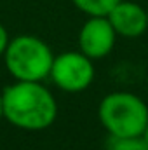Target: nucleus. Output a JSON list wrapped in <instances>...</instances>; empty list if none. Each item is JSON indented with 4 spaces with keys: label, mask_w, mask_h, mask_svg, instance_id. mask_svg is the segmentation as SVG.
I'll use <instances>...</instances> for the list:
<instances>
[{
    "label": "nucleus",
    "mask_w": 148,
    "mask_h": 150,
    "mask_svg": "<svg viewBox=\"0 0 148 150\" xmlns=\"http://www.w3.org/2000/svg\"><path fill=\"white\" fill-rule=\"evenodd\" d=\"M4 119L25 131H42L58 117L54 94L35 80H16L2 93Z\"/></svg>",
    "instance_id": "nucleus-1"
},
{
    "label": "nucleus",
    "mask_w": 148,
    "mask_h": 150,
    "mask_svg": "<svg viewBox=\"0 0 148 150\" xmlns=\"http://www.w3.org/2000/svg\"><path fill=\"white\" fill-rule=\"evenodd\" d=\"M98 117L110 136H141L148 122V105L138 94L115 91L99 101Z\"/></svg>",
    "instance_id": "nucleus-2"
},
{
    "label": "nucleus",
    "mask_w": 148,
    "mask_h": 150,
    "mask_svg": "<svg viewBox=\"0 0 148 150\" xmlns=\"http://www.w3.org/2000/svg\"><path fill=\"white\" fill-rule=\"evenodd\" d=\"M4 61L5 68L16 80L42 82L51 74L54 54L42 38L35 35H18L9 40Z\"/></svg>",
    "instance_id": "nucleus-3"
},
{
    "label": "nucleus",
    "mask_w": 148,
    "mask_h": 150,
    "mask_svg": "<svg viewBox=\"0 0 148 150\" xmlns=\"http://www.w3.org/2000/svg\"><path fill=\"white\" fill-rule=\"evenodd\" d=\"M49 77L65 93H82L94 80V65L82 51H66L54 56Z\"/></svg>",
    "instance_id": "nucleus-4"
},
{
    "label": "nucleus",
    "mask_w": 148,
    "mask_h": 150,
    "mask_svg": "<svg viewBox=\"0 0 148 150\" xmlns=\"http://www.w3.org/2000/svg\"><path fill=\"white\" fill-rule=\"evenodd\" d=\"M117 33L106 16H89L78 32V47L92 61L108 56L115 47Z\"/></svg>",
    "instance_id": "nucleus-5"
},
{
    "label": "nucleus",
    "mask_w": 148,
    "mask_h": 150,
    "mask_svg": "<svg viewBox=\"0 0 148 150\" xmlns=\"http://www.w3.org/2000/svg\"><path fill=\"white\" fill-rule=\"evenodd\" d=\"M117 35L125 38H138L148 30L147 11L129 0H120L106 16Z\"/></svg>",
    "instance_id": "nucleus-6"
},
{
    "label": "nucleus",
    "mask_w": 148,
    "mask_h": 150,
    "mask_svg": "<svg viewBox=\"0 0 148 150\" xmlns=\"http://www.w3.org/2000/svg\"><path fill=\"white\" fill-rule=\"evenodd\" d=\"M73 5L87 16H108L120 0H72Z\"/></svg>",
    "instance_id": "nucleus-7"
},
{
    "label": "nucleus",
    "mask_w": 148,
    "mask_h": 150,
    "mask_svg": "<svg viewBox=\"0 0 148 150\" xmlns=\"http://www.w3.org/2000/svg\"><path fill=\"white\" fill-rule=\"evenodd\" d=\"M106 150H148V143L143 136H110Z\"/></svg>",
    "instance_id": "nucleus-8"
},
{
    "label": "nucleus",
    "mask_w": 148,
    "mask_h": 150,
    "mask_svg": "<svg viewBox=\"0 0 148 150\" xmlns=\"http://www.w3.org/2000/svg\"><path fill=\"white\" fill-rule=\"evenodd\" d=\"M9 33H7V30H5V26L0 23V56H4V52H5V49H7V45H9Z\"/></svg>",
    "instance_id": "nucleus-9"
},
{
    "label": "nucleus",
    "mask_w": 148,
    "mask_h": 150,
    "mask_svg": "<svg viewBox=\"0 0 148 150\" xmlns=\"http://www.w3.org/2000/svg\"><path fill=\"white\" fill-rule=\"evenodd\" d=\"M4 119V101H2V94H0V120Z\"/></svg>",
    "instance_id": "nucleus-10"
},
{
    "label": "nucleus",
    "mask_w": 148,
    "mask_h": 150,
    "mask_svg": "<svg viewBox=\"0 0 148 150\" xmlns=\"http://www.w3.org/2000/svg\"><path fill=\"white\" fill-rule=\"evenodd\" d=\"M143 138H145V142L148 143V122H147V126H145V131H143V134H141Z\"/></svg>",
    "instance_id": "nucleus-11"
},
{
    "label": "nucleus",
    "mask_w": 148,
    "mask_h": 150,
    "mask_svg": "<svg viewBox=\"0 0 148 150\" xmlns=\"http://www.w3.org/2000/svg\"><path fill=\"white\" fill-rule=\"evenodd\" d=\"M147 18H148V11H147Z\"/></svg>",
    "instance_id": "nucleus-12"
}]
</instances>
